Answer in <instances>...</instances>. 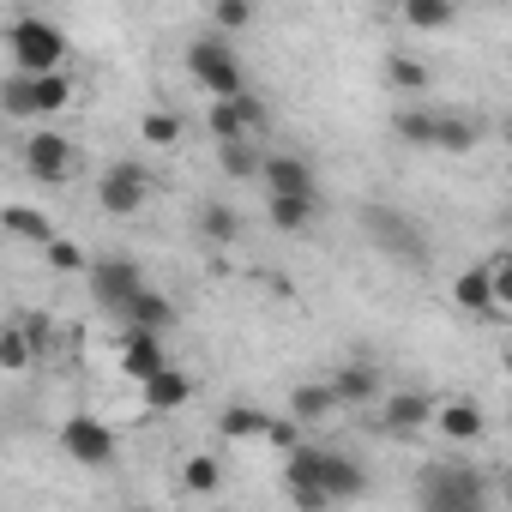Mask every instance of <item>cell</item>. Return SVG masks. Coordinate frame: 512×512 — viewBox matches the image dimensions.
Returning <instances> with one entry per match:
<instances>
[{"label": "cell", "instance_id": "obj_9", "mask_svg": "<svg viewBox=\"0 0 512 512\" xmlns=\"http://www.w3.org/2000/svg\"><path fill=\"white\" fill-rule=\"evenodd\" d=\"M19 157H25V175H31V181H43V187L73 181V163H79V157H73V139H61L55 127H37V133L25 139V151H19Z\"/></svg>", "mask_w": 512, "mask_h": 512}, {"label": "cell", "instance_id": "obj_27", "mask_svg": "<svg viewBox=\"0 0 512 512\" xmlns=\"http://www.w3.org/2000/svg\"><path fill=\"white\" fill-rule=\"evenodd\" d=\"M0 115L7 121H37V97H31V73H7L0 79Z\"/></svg>", "mask_w": 512, "mask_h": 512}, {"label": "cell", "instance_id": "obj_29", "mask_svg": "<svg viewBox=\"0 0 512 512\" xmlns=\"http://www.w3.org/2000/svg\"><path fill=\"white\" fill-rule=\"evenodd\" d=\"M482 145V127L470 121V115H440V145L434 151H446V157H470Z\"/></svg>", "mask_w": 512, "mask_h": 512}, {"label": "cell", "instance_id": "obj_34", "mask_svg": "<svg viewBox=\"0 0 512 512\" xmlns=\"http://www.w3.org/2000/svg\"><path fill=\"white\" fill-rule=\"evenodd\" d=\"M7 235H19V241H37V247H49V241H55L49 217H43V211H31V205H7Z\"/></svg>", "mask_w": 512, "mask_h": 512}, {"label": "cell", "instance_id": "obj_20", "mask_svg": "<svg viewBox=\"0 0 512 512\" xmlns=\"http://www.w3.org/2000/svg\"><path fill=\"white\" fill-rule=\"evenodd\" d=\"M217 169L229 181H260L266 175V151L253 139H217Z\"/></svg>", "mask_w": 512, "mask_h": 512}, {"label": "cell", "instance_id": "obj_10", "mask_svg": "<svg viewBox=\"0 0 512 512\" xmlns=\"http://www.w3.org/2000/svg\"><path fill=\"white\" fill-rule=\"evenodd\" d=\"M434 410H440L434 392H416V386H404V392H380V428H386V434L434 428Z\"/></svg>", "mask_w": 512, "mask_h": 512}, {"label": "cell", "instance_id": "obj_28", "mask_svg": "<svg viewBox=\"0 0 512 512\" xmlns=\"http://www.w3.org/2000/svg\"><path fill=\"white\" fill-rule=\"evenodd\" d=\"M31 362H37V344L25 332V320H13L7 332H0V374H25Z\"/></svg>", "mask_w": 512, "mask_h": 512}, {"label": "cell", "instance_id": "obj_32", "mask_svg": "<svg viewBox=\"0 0 512 512\" xmlns=\"http://www.w3.org/2000/svg\"><path fill=\"white\" fill-rule=\"evenodd\" d=\"M181 488H187V494H199V500H205V494H217V488H223V464H217L211 452H193V458L181 464Z\"/></svg>", "mask_w": 512, "mask_h": 512}, {"label": "cell", "instance_id": "obj_18", "mask_svg": "<svg viewBox=\"0 0 512 512\" xmlns=\"http://www.w3.org/2000/svg\"><path fill=\"white\" fill-rule=\"evenodd\" d=\"M338 410H344V398H338L332 380H302V386L290 392V416H302L308 428H314V422H332Z\"/></svg>", "mask_w": 512, "mask_h": 512}, {"label": "cell", "instance_id": "obj_37", "mask_svg": "<svg viewBox=\"0 0 512 512\" xmlns=\"http://www.w3.org/2000/svg\"><path fill=\"white\" fill-rule=\"evenodd\" d=\"M488 272H494V296H500V314H512V247L488 253Z\"/></svg>", "mask_w": 512, "mask_h": 512}, {"label": "cell", "instance_id": "obj_7", "mask_svg": "<svg viewBox=\"0 0 512 512\" xmlns=\"http://www.w3.org/2000/svg\"><path fill=\"white\" fill-rule=\"evenodd\" d=\"M145 199H151V175H145V163L115 157V163L97 175V211H109V217H139Z\"/></svg>", "mask_w": 512, "mask_h": 512}, {"label": "cell", "instance_id": "obj_8", "mask_svg": "<svg viewBox=\"0 0 512 512\" xmlns=\"http://www.w3.org/2000/svg\"><path fill=\"white\" fill-rule=\"evenodd\" d=\"M266 121H272V109H266L260 97H253V91L211 97V109H205L211 139H253V133H266Z\"/></svg>", "mask_w": 512, "mask_h": 512}, {"label": "cell", "instance_id": "obj_5", "mask_svg": "<svg viewBox=\"0 0 512 512\" xmlns=\"http://www.w3.org/2000/svg\"><path fill=\"white\" fill-rule=\"evenodd\" d=\"M362 235L386 253V260H398V266H428L422 229H416L404 211H392V205H362Z\"/></svg>", "mask_w": 512, "mask_h": 512}, {"label": "cell", "instance_id": "obj_23", "mask_svg": "<svg viewBox=\"0 0 512 512\" xmlns=\"http://www.w3.org/2000/svg\"><path fill=\"white\" fill-rule=\"evenodd\" d=\"M266 422H272V416H266L260 404H229V410L217 416V434H223V440H266Z\"/></svg>", "mask_w": 512, "mask_h": 512}, {"label": "cell", "instance_id": "obj_35", "mask_svg": "<svg viewBox=\"0 0 512 512\" xmlns=\"http://www.w3.org/2000/svg\"><path fill=\"white\" fill-rule=\"evenodd\" d=\"M302 440H308V422H302V416H290V410H284V416H272V422H266V446H272L278 458H284V452H296Z\"/></svg>", "mask_w": 512, "mask_h": 512}, {"label": "cell", "instance_id": "obj_3", "mask_svg": "<svg viewBox=\"0 0 512 512\" xmlns=\"http://www.w3.org/2000/svg\"><path fill=\"white\" fill-rule=\"evenodd\" d=\"M416 500L434 506V512H476L488 500V482L470 464H428L416 476Z\"/></svg>", "mask_w": 512, "mask_h": 512}, {"label": "cell", "instance_id": "obj_31", "mask_svg": "<svg viewBox=\"0 0 512 512\" xmlns=\"http://www.w3.org/2000/svg\"><path fill=\"white\" fill-rule=\"evenodd\" d=\"M139 133H145V145H157V151H169V145H181V133H187V121H181L175 109H145V115H139Z\"/></svg>", "mask_w": 512, "mask_h": 512}, {"label": "cell", "instance_id": "obj_22", "mask_svg": "<svg viewBox=\"0 0 512 512\" xmlns=\"http://www.w3.org/2000/svg\"><path fill=\"white\" fill-rule=\"evenodd\" d=\"M398 19L410 31H452L458 25V0H398Z\"/></svg>", "mask_w": 512, "mask_h": 512}, {"label": "cell", "instance_id": "obj_38", "mask_svg": "<svg viewBox=\"0 0 512 512\" xmlns=\"http://www.w3.org/2000/svg\"><path fill=\"white\" fill-rule=\"evenodd\" d=\"M25 332H31L37 356H49V326H43V314H25Z\"/></svg>", "mask_w": 512, "mask_h": 512}, {"label": "cell", "instance_id": "obj_11", "mask_svg": "<svg viewBox=\"0 0 512 512\" xmlns=\"http://www.w3.org/2000/svg\"><path fill=\"white\" fill-rule=\"evenodd\" d=\"M452 308L470 314V320H494V314H500V296H494V272H488V260H476V266H464V272L452 278Z\"/></svg>", "mask_w": 512, "mask_h": 512}, {"label": "cell", "instance_id": "obj_6", "mask_svg": "<svg viewBox=\"0 0 512 512\" xmlns=\"http://www.w3.org/2000/svg\"><path fill=\"white\" fill-rule=\"evenodd\" d=\"M55 446H61V458H67V464H79V470H109V464H115V452H121L115 428H109L103 416H85V410L61 422Z\"/></svg>", "mask_w": 512, "mask_h": 512}, {"label": "cell", "instance_id": "obj_4", "mask_svg": "<svg viewBox=\"0 0 512 512\" xmlns=\"http://www.w3.org/2000/svg\"><path fill=\"white\" fill-rule=\"evenodd\" d=\"M85 284H91V302L103 314H115V320H127V308L151 290L145 272H139V260H127V253H103V260L85 272Z\"/></svg>", "mask_w": 512, "mask_h": 512}, {"label": "cell", "instance_id": "obj_25", "mask_svg": "<svg viewBox=\"0 0 512 512\" xmlns=\"http://www.w3.org/2000/svg\"><path fill=\"white\" fill-rule=\"evenodd\" d=\"M392 133H398L404 145L434 151V145H440V115H434V109H398V115H392Z\"/></svg>", "mask_w": 512, "mask_h": 512}, {"label": "cell", "instance_id": "obj_1", "mask_svg": "<svg viewBox=\"0 0 512 512\" xmlns=\"http://www.w3.org/2000/svg\"><path fill=\"white\" fill-rule=\"evenodd\" d=\"M7 61L19 73H61L67 67V31L55 19H37V13H19L7 25Z\"/></svg>", "mask_w": 512, "mask_h": 512}, {"label": "cell", "instance_id": "obj_2", "mask_svg": "<svg viewBox=\"0 0 512 512\" xmlns=\"http://www.w3.org/2000/svg\"><path fill=\"white\" fill-rule=\"evenodd\" d=\"M187 73H193V85H199L205 97H235V91H247V67H241L235 43H229L223 31H205V37L187 43Z\"/></svg>", "mask_w": 512, "mask_h": 512}, {"label": "cell", "instance_id": "obj_36", "mask_svg": "<svg viewBox=\"0 0 512 512\" xmlns=\"http://www.w3.org/2000/svg\"><path fill=\"white\" fill-rule=\"evenodd\" d=\"M43 253H49V272H91L85 247H79V241H67V235H55V241H49Z\"/></svg>", "mask_w": 512, "mask_h": 512}, {"label": "cell", "instance_id": "obj_30", "mask_svg": "<svg viewBox=\"0 0 512 512\" xmlns=\"http://www.w3.org/2000/svg\"><path fill=\"white\" fill-rule=\"evenodd\" d=\"M127 326H145V332H169L175 326V302L163 290H145L133 308H127Z\"/></svg>", "mask_w": 512, "mask_h": 512}, {"label": "cell", "instance_id": "obj_24", "mask_svg": "<svg viewBox=\"0 0 512 512\" xmlns=\"http://www.w3.org/2000/svg\"><path fill=\"white\" fill-rule=\"evenodd\" d=\"M380 73H386V85H392V91H410V97L434 85V67H428L422 55H386V67H380Z\"/></svg>", "mask_w": 512, "mask_h": 512}, {"label": "cell", "instance_id": "obj_40", "mask_svg": "<svg viewBox=\"0 0 512 512\" xmlns=\"http://www.w3.org/2000/svg\"><path fill=\"white\" fill-rule=\"evenodd\" d=\"M13 7H37V0H13Z\"/></svg>", "mask_w": 512, "mask_h": 512}, {"label": "cell", "instance_id": "obj_13", "mask_svg": "<svg viewBox=\"0 0 512 512\" xmlns=\"http://www.w3.org/2000/svg\"><path fill=\"white\" fill-rule=\"evenodd\" d=\"M139 398H145V410H151V416H175V410H187V404H193V374L169 362V368H157V374L139 386Z\"/></svg>", "mask_w": 512, "mask_h": 512}, {"label": "cell", "instance_id": "obj_21", "mask_svg": "<svg viewBox=\"0 0 512 512\" xmlns=\"http://www.w3.org/2000/svg\"><path fill=\"white\" fill-rule=\"evenodd\" d=\"M31 97H37V121L67 115V109H73V79H67V67H61V73H31Z\"/></svg>", "mask_w": 512, "mask_h": 512}, {"label": "cell", "instance_id": "obj_12", "mask_svg": "<svg viewBox=\"0 0 512 512\" xmlns=\"http://www.w3.org/2000/svg\"><path fill=\"white\" fill-rule=\"evenodd\" d=\"M157 368H169V356H163V332L127 326V338H121V374H127L133 386H145Z\"/></svg>", "mask_w": 512, "mask_h": 512}, {"label": "cell", "instance_id": "obj_33", "mask_svg": "<svg viewBox=\"0 0 512 512\" xmlns=\"http://www.w3.org/2000/svg\"><path fill=\"white\" fill-rule=\"evenodd\" d=\"M253 19H260V7H253V0H211V31H223V37L253 31Z\"/></svg>", "mask_w": 512, "mask_h": 512}, {"label": "cell", "instance_id": "obj_19", "mask_svg": "<svg viewBox=\"0 0 512 512\" xmlns=\"http://www.w3.org/2000/svg\"><path fill=\"white\" fill-rule=\"evenodd\" d=\"M332 386H338V398H344V410H362V404H380V368H374V362H344V368L332 374Z\"/></svg>", "mask_w": 512, "mask_h": 512}, {"label": "cell", "instance_id": "obj_39", "mask_svg": "<svg viewBox=\"0 0 512 512\" xmlns=\"http://www.w3.org/2000/svg\"><path fill=\"white\" fill-rule=\"evenodd\" d=\"M506 151H512V121H506Z\"/></svg>", "mask_w": 512, "mask_h": 512}, {"label": "cell", "instance_id": "obj_16", "mask_svg": "<svg viewBox=\"0 0 512 512\" xmlns=\"http://www.w3.org/2000/svg\"><path fill=\"white\" fill-rule=\"evenodd\" d=\"M260 181H266V193H314V163L302 151H272Z\"/></svg>", "mask_w": 512, "mask_h": 512}, {"label": "cell", "instance_id": "obj_26", "mask_svg": "<svg viewBox=\"0 0 512 512\" xmlns=\"http://www.w3.org/2000/svg\"><path fill=\"white\" fill-rule=\"evenodd\" d=\"M199 235H205L211 247H229V241H241V211H235V205H223V199L199 205Z\"/></svg>", "mask_w": 512, "mask_h": 512}, {"label": "cell", "instance_id": "obj_14", "mask_svg": "<svg viewBox=\"0 0 512 512\" xmlns=\"http://www.w3.org/2000/svg\"><path fill=\"white\" fill-rule=\"evenodd\" d=\"M434 434H446L452 446H476V440L488 434V416H482L476 398H440V410H434Z\"/></svg>", "mask_w": 512, "mask_h": 512}, {"label": "cell", "instance_id": "obj_17", "mask_svg": "<svg viewBox=\"0 0 512 512\" xmlns=\"http://www.w3.org/2000/svg\"><path fill=\"white\" fill-rule=\"evenodd\" d=\"M314 211H320V193H266V217H272L278 235L314 229Z\"/></svg>", "mask_w": 512, "mask_h": 512}, {"label": "cell", "instance_id": "obj_15", "mask_svg": "<svg viewBox=\"0 0 512 512\" xmlns=\"http://www.w3.org/2000/svg\"><path fill=\"white\" fill-rule=\"evenodd\" d=\"M320 482H326L332 506H344V500H362V494H368V470H362L356 458H344V452H320Z\"/></svg>", "mask_w": 512, "mask_h": 512}]
</instances>
